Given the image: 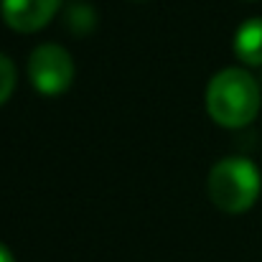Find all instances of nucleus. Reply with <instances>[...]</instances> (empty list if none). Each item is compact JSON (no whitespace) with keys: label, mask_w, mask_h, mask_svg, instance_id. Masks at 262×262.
Wrapping results in <instances>:
<instances>
[{"label":"nucleus","mask_w":262,"mask_h":262,"mask_svg":"<svg viewBox=\"0 0 262 262\" xmlns=\"http://www.w3.org/2000/svg\"><path fill=\"white\" fill-rule=\"evenodd\" d=\"M262 104L257 79L247 69H222L206 87V112L222 127L250 125Z\"/></svg>","instance_id":"1"},{"label":"nucleus","mask_w":262,"mask_h":262,"mask_svg":"<svg viewBox=\"0 0 262 262\" xmlns=\"http://www.w3.org/2000/svg\"><path fill=\"white\" fill-rule=\"evenodd\" d=\"M262 188L260 171L247 158H224L219 161L206 178L209 199L216 209L227 214H242L255 206Z\"/></svg>","instance_id":"2"},{"label":"nucleus","mask_w":262,"mask_h":262,"mask_svg":"<svg viewBox=\"0 0 262 262\" xmlns=\"http://www.w3.org/2000/svg\"><path fill=\"white\" fill-rule=\"evenodd\" d=\"M28 79L36 92L56 97L72 87L74 61L72 54L59 43H41L28 56Z\"/></svg>","instance_id":"3"},{"label":"nucleus","mask_w":262,"mask_h":262,"mask_svg":"<svg viewBox=\"0 0 262 262\" xmlns=\"http://www.w3.org/2000/svg\"><path fill=\"white\" fill-rule=\"evenodd\" d=\"M61 0H0V15L18 33H36L51 23Z\"/></svg>","instance_id":"4"},{"label":"nucleus","mask_w":262,"mask_h":262,"mask_svg":"<svg viewBox=\"0 0 262 262\" xmlns=\"http://www.w3.org/2000/svg\"><path fill=\"white\" fill-rule=\"evenodd\" d=\"M234 54L250 67H262V18H250L234 33Z\"/></svg>","instance_id":"5"},{"label":"nucleus","mask_w":262,"mask_h":262,"mask_svg":"<svg viewBox=\"0 0 262 262\" xmlns=\"http://www.w3.org/2000/svg\"><path fill=\"white\" fill-rule=\"evenodd\" d=\"M94 23H97V13H94V8L89 3L77 0V3H72L67 8V28L72 33L84 36L89 31H94Z\"/></svg>","instance_id":"6"},{"label":"nucleus","mask_w":262,"mask_h":262,"mask_svg":"<svg viewBox=\"0 0 262 262\" xmlns=\"http://www.w3.org/2000/svg\"><path fill=\"white\" fill-rule=\"evenodd\" d=\"M15 82H18V74H15V64L5 56V54H0V107L8 102V97L13 94V89H15Z\"/></svg>","instance_id":"7"},{"label":"nucleus","mask_w":262,"mask_h":262,"mask_svg":"<svg viewBox=\"0 0 262 262\" xmlns=\"http://www.w3.org/2000/svg\"><path fill=\"white\" fill-rule=\"evenodd\" d=\"M0 262H15L13 255H10V250H8L5 245H0Z\"/></svg>","instance_id":"8"},{"label":"nucleus","mask_w":262,"mask_h":262,"mask_svg":"<svg viewBox=\"0 0 262 262\" xmlns=\"http://www.w3.org/2000/svg\"><path fill=\"white\" fill-rule=\"evenodd\" d=\"M133 3H143V0H133Z\"/></svg>","instance_id":"9"}]
</instances>
